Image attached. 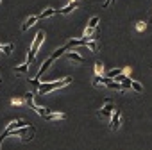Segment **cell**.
Here are the masks:
<instances>
[{
	"label": "cell",
	"instance_id": "6da1fadb",
	"mask_svg": "<svg viewBox=\"0 0 152 150\" xmlns=\"http://www.w3.org/2000/svg\"><path fill=\"white\" fill-rule=\"evenodd\" d=\"M72 82H73V79H72V77H64L63 81L39 84V86H38V90H39V93H50V91H54V90H61V88H64V86H68V84H72Z\"/></svg>",
	"mask_w": 152,
	"mask_h": 150
},
{
	"label": "cell",
	"instance_id": "7a4b0ae2",
	"mask_svg": "<svg viewBox=\"0 0 152 150\" xmlns=\"http://www.w3.org/2000/svg\"><path fill=\"white\" fill-rule=\"evenodd\" d=\"M43 38H45V32H43V31H39V32L36 34V38H34V41H32V47H31V52H29V55H27V63H29V64L32 63V59H34V55H36L38 48L41 47Z\"/></svg>",
	"mask_w": 152,
	"mask_h": 150
},
{
	"label": "cell",
	"instance_id": "3957f363",
	"mask_svg": "<svg viewBox=\"0 0 152 150\" xmlns=\"http://www.w3.org/2000/svg\"><path fill=\"white\" fill-rule=\"evenodd\" d=\"M34 132H36V129L31 125H25V127H20V129H16V130H13L11 134H15V136H20L23 141H31L32 139V136H34Z\"/></svg>",
	"mask_w": 152,
	"mask_h": 150
},
{
	"label": "cell",
	"instance_id": "277c9868",
	"mask_svg": "<svg viewBox=\"0 0 152 150\" xmlns=\"http://www.w3.org/2000/svg\"><path fill=\"white\" fill-rule=\"evenodd\" d=\"M120 125H122V111L115 109L113 114H111V118H109V127H111V130H118Z\"/></svg>",
	"mask_w": 152,
	"mask_h": 150
},
{
	"label": "cell",
	"instance_id": "5b68a950",
	"mask_svg": "<svg viewBox=\"0 0 152 150\" xmlns=\"http://www.w3.org/2000/svg\"><path fill=\"white\" fill-rule=\"evenodd\" d=\"M25 125H29L25 120H15V122H11V123H7V127H6V130H4V134H2V138H6V136H9L13 130H16V129H20V127H25Z\"/></svg>",
	"mask_w": 152,
	"mask_h": 150
},
{
	"label": "cell",
	"instance_id": "8992f818",
	"mask_svg": "<svg viewBox=\"0 0 152 150\" xmlns=\"http://www.w3.org/2000/svg\"><path fill=\"white\" fill-rule=\"evenodd\" d=\"M113 111H115V106L107 100V102H106V106H102V109L99 111V118H106V120H109V118H111V114H113Z\"/></svg>",
	"mask_w": 152,
	"mask_h": 150
},
{
	"label": "cell",
	"instance_id": "52a82bcc",
	"mask_svg": "<svg viewBox=\"0 0 152 150\" xmlns=\"http://www.w3.org/2000/svg\"><path fill=\"white\" fill-rule=\"evenodd\" d=\"M43 118L48 120V122H59V120H64L66 114H64V113H52V111H50V113H47Z\"/></svg>",
	"mask_w": 152,
	"mask_h": 150
},
{
	"label": "cell",
	"instance_id": "ba28073f",
	"mask_svg": "<svg viewBox=\"0 0 152 150\" xmlns=\"http://www.w3.org/2000/svg\"><path fill=\"white\" fill-rule=\"evenodd\" d=\"M52 63H54V59H52V57H48V59H47V61H45V63L41 64V68H39V71L36 73V79H38V81H39V77H41V75H43V73H45V71L48 70V66H50Z\"/></svg>",
	"mask_w": 152,
	"mask_h": 150
},
{
	"label": "cell",
	"instance_id": "9c48e42d",
	"mask_svg": "<svg viewBox=\"0 0 152 150\" xmlns=\"http://www.w3.org/2000/svg\"><path fill=\"white\" fill-rule=\"evenodd\" d=\"M66 57L73 63H84V57L79 54V52H66Z\"/></svg>",
	"mask_w": 152,
	"mask_h": 150
},
{
	"label": "cell",
	"instance_id": "30bf717a",
	"mask_svg": "<svg viewBox=\"0 0 152 150\" xmlns=\"http://www.w3.org/2000/svg\"><path fill=\"white\" fill-rule=\"evenodd\" d=\"M79 4H77V0H70V4L66 6V7H63V9H59V13L61 15H68V13H72L75 7H77Z\"/></svg>",
	"mask_w": 152,
	"mask_h": 150
},
{
	"label": "cell",
	"instance_id": "8fae6325",
	"mask_svg": "<svg viewBox=\"0 0 152 150\" xmlns=\"http://www.w3.org/2000/svg\"><path fill=\"white\" fill-rule=\"evenodd\" d=\"M38 20H39V18H38V15H36V16H31V18H27V20L23 22V25H22V31H27L29 27H32V25H34Z\"/></svg>",
	"mask_w": 152,
	"mask_h": 150
},
{
	"label": "cell",
	"instance_id": "7c38bea8",
	"mask_svg": "<svg viewBox=\"0 0 152 150\" xmlns=\"http://www.w3.org/2000/svg\"><path fill=\"white\" fill-rule=\"evenodd\" d=\"M84 47H88L91 52H97V50H99V43H97V38H91V39L88 38V41H86V45H84Z\"/></svg>",
	"mask_w": 152,
	"mask_h": 150
},
{
	"label": "cell",
	"instance_id": "4fadbf2b",
	"mask_svg": "<svg viewBox=\"0 0 152 150\" xmlns=\"http://www.w3.org/2000/svg\"><path fill=\"white\" fill-rule=\"evenodd\" d=\"M56 13H57L56 9H50V7H48V9H45L41 15H38V18H39V20H43V18H50V16H54Z\"/></svg>",
	"mask_w": 152,
	"mask_h": 150
},
{
	"label": "cell",
	"instance_id": "5bb4252c",
	"mask_svg": "<svg viewBox=\"0 0 152 150\" xmlns=\"http://www.w3.org/2000/svg\"><path fill=\"white\" fill-rule=\"evenodd\" d=\"M106 86H107L109 90H116V91H122V82H118V81H113V79H111V81H109Z\"/></svg>",
	"mask_w": 152,
	"mask_h": 150
},
{
	"label": "cell",
	"instance_id": "9a60e30c",
	"mask_svg": "<svg viewBox=\"0 0 152 150\" xmlns=\"http://www.w3.org/2000/svg\"><path fill=\"white\" fill-rule=\"evenodd\" d=\"M131 90L136 91V93H143V86H141L138 81H131Z\"/></svg>",
	"mask_w": 152,
	"mask_h": 150
},
{
	"label": "cell",
	"instance_id": "2e32d148",
	"mask_svg": "<svg viewBox=\"0 0 152 150\" xmlns=\"http://www.w3.org/2000/svg\"><path fill=\"white\" fill-rule=\"evenodd\" d=\"M23 100H25V102H27V104L32 107V106H34V93H32V91L25 93V95H23Z\"/></svg>",
	"mask_w": 152,
	"mask_h": 150
},
{
	"label": "cell",
	"instance_id": "e0dca14e",
	"mask_svg": "<svg viewBox=\"0 0 152 150\" xmlns=\"http://www.w3.org/2000/svg\"><path fill=\"white\" fill-rule=\"evenodd\" d=\"M31 109H34V111H36V113H38L39 116H45L47 113H50V109H45V107H39V106H36V104H34V106H32Z\"/></svg>",
	"mask_w": 152,
	"mask_h": 150
},
{
	"label": "cell",
	"instance_id": "ac0fdd59",
	"mask_svg": "<svg viewBox=\"0 0 152 150\" xmlns=\"http://www.w3.org/2000/svg\"><path fill=\"white\" fill-rule=\"evenodd\" d=\"M120 73H124V68H113V70L107 73V77H109V79H115L116 75H120Z\"/></svg>",
	"mask_w": 152,
	"mask_h": 150
},
{
	"label": "cell",
	"instance_id": "d6986e66",
	"mask_svg": "<svg viewBox=\"0 0 152 150\" xmlns=\"http://www.w3.org/2000/svg\"><path fill=\"white\" fill-rule=\"evenodd\" d=\"M66 50H68V48H66V45H64V47H61V48H57V50H56V52H54V54H52L50 57H52V59L56 61V59H57V57H59V55H61L63 52H66Z\"/></svg>",
	"mask_w": 152,
	"mask_h": 150
},
{
	"label": "cell",
	"instance_id": "ffe728a7",
	"mask_svg": "<svg viewBox=\"0 0 152 150\" xmlns=\"http://www.w3.org/2000/svg\"><path fill=\"white\" fill-rule=\"evenodd\" d=\"M15 70H16V73H27V70H29V63H23V64L16 66Z\"/></svg>",
	"mask_w": 152,
	"mask_h": 150
},
{
	"label": "cell",
	"instance_id": "44dd1931",
	"mask_svg": "<svg viewBox=\"0 0 152 150\" xmlns=\"http://www.w3.org/2000/svg\"><path fill=\"white\" fill-rule=\"evenodd\" d=\"M102 73H104V64L100 61H97L95 63V75H102Z\"/></svg>",
	"mask_w": 152,
	"mask_h": 150
},
{
	"label": "cell",
	"instance_id": "7402d4cb",
	"mask_svg": "<svg viewBox=\"0 0 152 150\" xmlns=\"http://www.w3.org/2000/svg\"><path fill=\"white\" fill-rule=\"evenodd\" d=\"M97 25H99V16H93L88 22V29H97Z\"/></svg>",
	"mask_w": 152,
	"mask_h": 150
},
{
	"label": "cell",
	"instance_id": "603a6c76",
	"mask_svg": "<svg viewBox=\"0 0 152 150\" xmlns=\"http://www.w3.org/2000/svg\"><path fill=\"white\" fill-rule=\"evenodd\" d=\"M2 52H4L6 55H9V54L13 52V45H11V43H7V45H4V47H2Z\"/></svg>",
	"mask_w": 152,
	"mask_h": 150
},
{
	"label": "cell",
	"instance_id": "cb8c5ba5",
	"mask_svg": "<svg viewBox=\"0 0 152 150\" xmlns=\"http://www.w3.org/2000/svg\"><path fill=\"white\" fill-rule=\"evenodd\" d=\"M136 29L141 32V31H145V29H147V23H145V22H138V23H136Z\"/></svg>",
	"mask_w": 152,
	"mask_h": 150
},
{
	"label": "cell",
	"instance_id": "d4e9b609",
	"mask_svg": "<svg viewBox=\"0 0 152 150\" xmlns=\"http://www.w3.org/2000/svg\"><path fill=\"white\" fill-rule=\"evenodd\" d=\"M11 104H13V106H22V104H23V98H13Z\"/></svg>",
	"mask_w": 152,
	"mask_h": 150
},
{
	"label": "cell",
	"instance_id": "484cf974",
	"mask_svg": "<svg viewBox=\"0 0 152 150\" xmlns=\"http://www.w3.org/2000/svg\"><path fill=\"white\" fill-rule=\"evenodd\" d=\"M115 2H116V0H106V2L102 4V9H107V7H109V4H115Z\"/></svg>",
	"mask_w": 152,
	"mask_h": 150
},
{
	"label": "cell",
	"instance_id": "4316f807",
	"mask_svg": "<svg viewBox=\"0 0 152 150\" xmlns=\"http://www.w3.org/2000/svg\"><path fill=\"white\" fill-rule=\"evenodd\" d=\"M0 52H2V47H0Z\"/></svg>",
	"mask_w": 152,
	"mask_h": 150
},
{
	"label": "cell",
	"instance_id": "83f0119b",
	"mask_svg": "<svg viewBox=\"0 0 152 150\" xmlns=\"http://www.w3.org/2000/svg\"><path fill=\"white\" fill-rule=\"evenodd\" d=\"M0 81H2V77H0Z\"/></svg>",
	"mask_w": 152,
	"mask_h": 150
},
{
	"label": "cell",
	"instance_id": "f1b7e54d",
	"mask_svg": "<svg viewBox=\"0 0 152 150\" xmlns=\"http://www.w3.org/2000/svg\"><path fill=\"white\" fill-rule=\"evenodd\" d=\"M0 47H2V45H0Z\"/></svg>",
	"mask_w": 152,
	"mask_h": 150
}]
</instances>
